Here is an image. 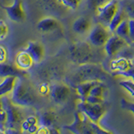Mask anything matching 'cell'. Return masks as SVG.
Returning <instances> with one entry per match:
<instances>
[{"label":"cell","mask_w":134,"mask_h":134,"mask_svg":"<svg viewBox=\"0 0 134 134\" xmlns=\"http://www.w3.org/2000/svg\"><path fill=\"white\" fill-rule=\"evenodd\" d=\"M10 100L14 105L19 107H30L35 102L36 97L33 88L24 81V77H16Z\"/></svg>","instance_id":"6da1fadb"},{"label":"cell","mask_w":134,"mask_h":134,"mask_svg":"<svg viewBox=\"0 0 134 134\" xmlns=\"http://www.w3.org/2000/svg\"><path fill=\"white\" fill-rule=\"evenodd\" d=\"M65 128L76 134L110 133L109 131L100 127L98 123H96L93 121H91L85 113L80 110L75 113V119L73 122L65 126Z\"/></svg>","instance_id":"7a4b0ae2"},{"label":"cell","mask_w":134,"mask_h":134,"mask_svg":"<svg viewBox=\"0 0 134 134\" xmlns=\"http://www.w3.org/2000/svg\"><path fill=\"white\" fill-rule=\"evenodd\" d=\"M0 98H1L3 108L7 115L5 128L19 129L22 121H24V116L22 115L23 113L19 109L20 107L13 103L10 98H8L7 96H2Z\"/></svg>","instance_id":"3957f363"},{"label":"cell","mask_w":134,"mask_h":134,"mask_svg":"<svg viewBox=\"0 0 134 134\" xmlns=\"http://www.w3.org/2000/svg\"><path fill=\"white\" fill-rule=\"evenodd\" d=\"M119 7V2L117 0H111L105 5L98 8L96 10H97V19L99 23L107 27L118 10Z\"/></svg>","instance_id":"277c9868"},{"label":"cell","mask_w":134,"mask_h":134,"mask_svg":"<svg viewBox=\"0 0 134 134\" xmlns=\"http://www.w3.org/2000/svg\"><path fill=\"white\" fill-rule=\"evenodd\" d=\"M78 107L80 111L85 113L91 121H93L96 123L99 122L106 112V110L102 103L91 104L86 102H81L78 105Z\"/></svg>","instance_id":"5b68a950"},{"label":"cell","mask_w":134,"mask_h":134,"mask_svg":"<svg viewBox=\"0 0 134 134\" xmlns=\"http://www.w3.org/2000/svg\"><path fill=\"white\" fill-rule=\"evenodd\" d=\"M109 29L107 26L98 24L91 29L89 35V40L96 47H100V46H104L105 44L107 43V40L109 39Z\"/></svg>","instance_id":"8992f818"},{"label":"cell","mask_w":134,"mask_h":134,"mask_svg":"<svg viewBox=\"0 0 134 134\" xmlns=\"http://www.w3.org/2000/svg\"><path fill=\"white\" fill-rule=\"evenodd\" d=\"M3 8L6 11L8 17L13 22L22 23L25 19V13L21 0H14L12 4L8 6H3Z\"/></svg>","instance_id":"52a82bcc"},{"label":"cell","mask_w":134,"mask_h":134,"mask_svg":"<svg viewBox=\"0 0 134 134\" xmlns=\"http://www.w3.org/2000/svg\"><path fill=\"white\" fill-rule=\"evenodd\" d=\"M127 44L128 43L124 39L115 34L114 35L109 37L105 44V51L108 56H114Z\"/></svg>","instance_id":"ba28073f"},{"label":"cell","mask_w":134,"mask_h":134,"mask_svg":"<svg viewBox=\"0 0 134 134\" xmlns=\"http://www.w3.org/2000/svg\"><path fill=\"white\" fill-rule=\"evenodd\" d=\"M50 96L52 100L57 104H63L68 100L70 90L68 86L63 83H58L54 85L50 89Z\"/></svg>","instance_id":"9c48e42d"},{"label":"cell","mask_w":134,"mask_h":134,"mask_svg":"<svg viewBox=\"0 0 134 134\" xmlns=\"http://www.w3.org/2000/svg\"><path fill=\"white\" fill-rule=\"evenodd\" d=\"M24 50L30 54L35 63H40L44 55V46L37 41H29Z\"/></svg>","instance_id":"30bf717a"},{"label":"cell","mask_w":134,"mask_h":134,"mask_svg":"<svg viewBox=\"0 0 134 134\" xmlns=\"http://www.w3.org/2000/svg\"><path fill=\"white\" fill-rule=\"evenodd\" d=\"M34 64L35 61L26 50L24 49L17 53L15 56V65L19 69L25 71L30 69Z\"/></svg>","instance_id":"8fae6325"},{"label":"cell","mask_w":134,"mask_h":134,"mask_svg":"<svg viewBox=\"0 0 134 134\" xmlns=\"http://www.w3.org/2000/svg\"><path fill=\"white\" fill-rule=\"evenodd\" d=\"M26 75L24 70L19 69L16 65L7 64L6 62L0 64V77L5 78L8 76L14 77H24Z\"/></svg>","instance_id":"7c38bea8"},{"label":"cell","mask_w":134,"mask_h":134,"mask_svg":"<svg viewBox=\"0 0 134 134\" xmlns=\"http://www.w3.org/2000/svg\"><path fill=\"white\" fill-rule=\"evenodd\" d=\"M60 27V24L57 19L51 18V17H46L40 19L37 24L38 30L41 33H49L56 30Z\"/></svg>","instance_id":"4fadbf2b"},{"label":"cell","mask_w":134,"mask_h":134,"mask_svg":"<svg viewBox=\"0 0 134 134\" xmlns=\"http://www.w3.org/2000/svg\"><path fill=\"white\" fill-rule=\"evenodd\" d=\"M111 69L113 71H117L120 73H126L128 70H130L132 67V61L128 60L127 58L120 57L113 60L111 62L110 65Z\"/></svg>","instance_id":"5bb4252c"},{"label":"cell","mask_w":134,"mask_h":134,"mask_svg":"<svg viewBox=\"0 0 134 134\" xmlns=\"http://www.w3.org/2000/svg\"><path fill=\"white\" fill-rule=\"evenodd\" d=\"M39 118L35 116H29L27 118L24 119L20 126L21 132H29L36 133V131L39 127Z\"/></svg>","instance_id":"9a60e30c"},{"label":"cell","mask_w":134,"mask_h":134,"mask_svg":"<svg viewBox=\"0 0 134 134\" xmlns=\"http://www.w3.org/2000/svg\"><path fill=\"white\" fill-rule=\"evenodd\" d=\"M98 83H99L98 81L94 80V81H83V82H81L78 84L76 86V91H77V94H78L81 102H85L86 98L87 97V96L90 93L91 88Z\"/></svg>","instance_id":"2e32d148"},{"label":"cell","mask_w":134,"mask_h":134,"mask_svg":"<svg viewBox=\"0 0 134 134\" xmlns=\"http://www.w3.org/2000/svg\"><path fill=\"white\" fill-rule=\"evenodd\" d=\"M91 28V22L86 17H80L73 23L72 29L77 34H85Z\"/></svg>","instance_id":"e0dca14e"},{"label":"cell","mask_w":134,"mask_h":134,"mask_svg":"<svg viewBox=\"0 0 134 134\" xmlns=\"http://www.w3.org/2000/svg\"><path fill=\"white\" fill-rule=\"evenodd\" d=\"M56 122V115L52 111H43L39 116V123L47 127H53Z\"/></svg>","instance_id":"ac0fdd59"},{"label":"cell","mask_w":134,"mask_h":134,"mask_svg":"<svg viewBox=\"0 0 134 134\" xmlns=\"http://www.w3.org/2000/svg\"><path fill=\"white\" fill-rule=\"evenodd\" d=\"M15 80L16 77L14 76H8L3 78V81L0 82V97L11 93L14 86Z\"/></svg>","instance_id":"d6986e66"},{"label":"cell","mask_w":134,"mask_h":134,"mask_svg":"<svg viewBox=\"0 0 134 134\" xmlns=\"http://www.w3.org/2000/svg\"><path fill=\"white\" fill-rule=\"evenodd\" d=\"M119 5H120V4H119ZM126 16H127V14H125V12L122 10V8H121V7H119L118 10H117V12L116 13V14L114 15V17L112 18L110 24H109V25L107 26V28H108L109 30H110V32L114 33V31L116 30V29L118 27V25L121 22H122L125 19H127V18H126Z\"/></svg>","instance_id":"ffe728a7"},{"label":"cell","mask_w":134,"mask_h":134,"mask_svg":"<svg viewBox=\"0 0 134 134\" xmlns=\"http://www.w3.org/2000/svg\"><path fill=\"white\" fill-rule=\"evenodd\" d=\"M114 34L124 39L128 44H132L131 39L129 37V26H128V19H125L121 22L118 27L116 29Z\"/></svg>","instance_id":"44dd1931"},{"label":"cell","mask_w":134,"mask_h":134,"mask_svg":"<svg viewBox=\"0 0 134 134\" xmlns=\"http://www.w3.org/2000/svg\"><path fill=\"white\" fill-rule=\"evenodd\" d=\"M119 4L128 19H134V0H122Z\"/></svg>","instance_id":"7402d4cb"},{"label":"cell","mask_w":134,"mask_h":134,"mask_svg":"<svg viewBox=\"0 0 134 134\" xmlns=\"http://www.w3.org/2000/svg\"><path fill=\"white\" fill-rule=\"evenodd\" d=\"M56 1L63 7L70 8V9H76L81 0H56Z\"/></svg>","instance_id":"603a6c76"},{"label":"cell","mask_w":134,"mask_h":134,"mask_svg":"<svg viewBox=\"0 0 134 134\" xmlns=\"http://www.w3.org/2000/svg\"><path fill=\"white\" fill-rule=\"evenodd\" d=\"M103 93H104V88L100 83H98V84H96V85H95L93 87L91 88V90L90 93L88 96H95V97L103 98Z\"/></svg>","instance_id":"cb8c5ba5"},{"label":"cell","mask_w":134,"mask_h":134,"mask_svg":"<svg viewBox=\"0 0 134 134\" xmlns=\"http://www.w3.org/2000/svg\"><path fill=\"white\" fill-rule=\"evenodd\" d=\"M50 89H51V87L49 86V85L47 82H42L38 86L37 91L40 95L45 96L50 93Z\"/></svg>","instance_id":"d4e9b609"},{"label":"cell","mask_w":134,"mask_h":134,"mask_svg":"<svg viewBox=\"0 0 134 134\" xmlns=\"http://www.w3.org/2000/svg\"><path fill=\"white\" fill-rule=\"evenodd\" d=\"M120 86H121L125 90L134 97V81H122L120 82Z\"/></svg>","instance_id":"484cf974"},{"label":"cell","mask_w":134,"mask_h":134,"mask_svg":"<svg viewBox=\"0 0 134 134\" xmlns=\"http://www.w3.org/2000/svg\"><path fill=\"white\" fill-rule=\"evenodd\" d=\"M8 27L3 19H0V41L3 40L8 35Z\"/></svg>","instance_id":"4316f807"},{"label":"cell","mask_w":134,"mask_h":134,"mask_svg":"<svg viewBox=\"0 0 134 134\" xmlns=\"http://www.w3.org/2000/svg\"><path fill=\"white\" fill-rule=\"evenodd\" d=\"M129 26V37L132 43H134V19H128Z\"/></svg>","instance_id":"83f0119b"},{"label":"cell","mask_w":134,"mask_h":134,"mask_svg":"<svg viewBox=\"0 0 134 134\" xmlns=\"http://www.w3.org/2000/svg\"><path fill=\"white\" fill-rule=\"evenodd\" d=\"M8 60V52L6 48L3 45H0V64L6 62Z\"/></svg>","instance_id":"f1b7e54d"},{"label":"cell","mask_w":134,"mask_h":134,"mask_svg":"<svg viewBox=\"0 0 134 134\" xmlns=\"http://www.w3.org/2000/svg\"><path fill=\"white\" fill-rule=\"evenodd\" d=\"M121 107L124 109H126V110L132 111L134 114V103L133 102H129L127 100H121Z\"/></svg>","instance_id":"f546056e"},{"label":"cell","mask_w":134,"mask_h":134,"mask_svg":"<svg viewBox=\"0 0 134 134\" xmlns=\"http://www.w3.org/2000/svg\"><path fill=\"white\" fill-rule=\"evenodd\" d=\"M85 102L88 103H91V104H97V103H102L103 102V98H100V97H95V96H88L86 98Z\"/></svg>","instance_id":"4dcf8cb0"},{"label":"cell","mask_w":134,"mask_h":134,"mask_svg":"<svg viewBox=\"0 0 134 134\" xmlns=\"http://www.w3.org/2000/svg\"><path fill=\"white\" fill-rule=\"evenodd\" d=\"M109 1H111V0H91V5L95 8H96V9H97L98 8L105 5V4L107 3Z\"/></svg>","instance_id":"1f68e13d"},{"label":"cell","mask_w":134,"mask_h":134,"mask_svg":"<svg viewBox=\"0 0 134 134\" xmlns=\"http://www.w3.org/2000/svg\"><path fill=\"white\" fill-rule=\"evenodd\" d=\"M3 108V105H2V102H1V98H0V110Z\"/></svg>","instance_id":"d6a6232c"}]
</instances>
